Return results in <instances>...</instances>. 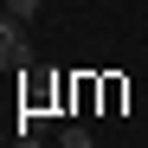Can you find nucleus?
Instances as JSON below:
<instances>
[{
    "label": "nucleus",
    "instance_id": "1",
    "mask_svg": "<svg viewBox=\"0 0 148 148\" xmlns=\"http://www.w3.org/2000/svg\"><path fill=\"white\" fill-rule=\"evenodd\" d=\"M0 64H32V45H26V19L0 13Z\"/></svg>",
    "mask_w": 148,
    "mask_h": 148
},
{
    "label": "nucleus",
    "instance_id": "2",
    "mask_svg": "<svg viewBox=\"0 0 148 148\" xmlns=\"http://www.w3.org/2000/svg\"><path fill=\"white\" fill-rule=\"evenodd\" d=\"M58 148H97V142H90V129H84V122H71V129L58 135Z\"/></svg>",
    "mask_w": 148,
    "mask_h": 148
},
{
    "label": "nucleus",
    "instance_id": "3",
    "mask_svg": "<svg viewBox=\"0 0 148 148\" xmlns=\"http://www.w3.org/2000/svg\"><path fill=\"white\" fill-rule=\"evenodd\" d=\"M7 13H13V19H32V13H39V0H7Z\"/></svg>",
    "mask_w": 148,
    "mask_h": 148
},
{
    "label": "nucleus",
    "instance_id": "4",
    "mask_svg": "<svg viewBox=\"0 0 148 148\" xmlns=\"http://www.w3.org/2000/svg\"><path fill=\"white\" fill-rule=\"evenodd\" d=\"M19 148H39V135H26V129H19Z\"/></svg>",
    "mask_w": 148,
    "mask_h": 148
}]
</instances>
